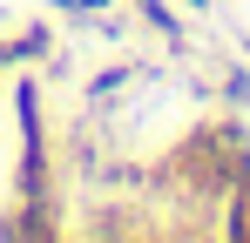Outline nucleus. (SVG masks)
<instances>
[{
	"instance_id": "obj_1",
	"label": "nucleus",
	"mask_w": 250,
	"mask_h": 243,
	"mask_svg": "<svg viewBox=\"0 0 250 243\" xmlns=\"http://www.w3.org/2000/svg\"><path fill=\"white\" fill-rule=\"evenodd\" d=\"M61 7H75V14H102L108 0H61Z\"/></svg>"
},
{
	"instance_id": "obj_2",
	"label": "nucleus",
	"mask_w": 250,
	"mask_h": 243,
	"mask_svg": "<svg viewBox=\"0 0 250 243\" xmlns=\"http://www.w3.org/2000/svg\"><path fill=\"white\" fill-rule=\"evenodd\" d=\"M7 61H14V47H0V68H7Z\"/></svg>"
}]
</instances>
